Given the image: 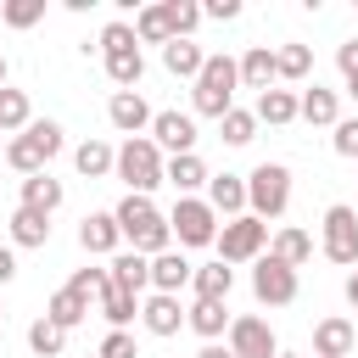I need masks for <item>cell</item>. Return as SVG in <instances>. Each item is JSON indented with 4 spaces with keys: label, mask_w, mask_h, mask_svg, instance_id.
Listing matches in <instances>:
<instances>
[{
    "label": "cell",
    "mask_w": 358,
    "mask_h": 358,
    "mask_svg": "<svg viewBox=\"0 0 358 358\" xmlns=\"http://www.w3.org/2000/svg\"><path fill=\"white\" fill-rule=\"evenodd\" d=\"M117 229H123V241H134L140 257H145V252L162 257V252H168V235H173L168 218H162L145 196H123V201H117Z\"/></svg>",
    "instance_id": "6da1fadb"
},
{
    "label": "cell",
    "mask_w": 358,
    "mask_h": 358,
    "mask_svg": "<svg viewBox=\"0 0 358 358\" xmlns=\"http://www.w3.org/2000/svg\"><path fill=\"white\" fill-rule=\"evenodd\" d=\"M235 84H241V62L207 56V67H201V78H196V112H201V117L235 112Z\"/></svg>",
    "instance_id": "7a4b0ae2"
},
{
    "label": "cell",
    "mask_w": 358,
    "mask_h": 358,
    "mask_svg": "<svg viewBox=\"0 0 358 358\" xmlns=\"http://www.w3.org/2000/svg\"><path fill=\"white\" fill-rule=\"evenodd\" d=\"M246 201H252V218H263V224L280 218L285 201H291V173L280 162H257L252 179H246Z\"/></svg>",
    "instance_id": "3957f363"
},
{
    "label": "cell",
    "mask_w": 358,
    "mask_h": 358,
    "mask_svg": "<svg viewBox=\"0 0 358 358\" xmlns=\"http://www.w3.org/2000/svg\"><path fill=\"white\" fill-rule=\"evenodd\" d=\"M168 229L179 235V246H213L218 241V213L196 196H179L173 213H168Z\"/></svg>",
    "instance_id": "277c9868"
},
{
    "label": "cell",
    "mask_w": 358,
    "mask_h": 358,
    "mask_svg": "<svg viewBox=\"0 0 358 358\" xmlns=\"http://www.w3.org/2000/svg\"><path fill=\"white\" fill-rule=\"evenodd\" d=\"M117 173L129 179V196H145L151 185H162V157H157V140H129L117 151Z\"/></svg>",
    "instance_id": "5b68a950"
},
{
    "label": "cell",
    "mask_w": 358,
    "mask_h": 358,
    "mask_svg": "<svg viewBox=\"0 0 358 358\" xmlns=\"http://www.w3.org/2000/svg\"><path fill=\"white\" fill-rule=\"evenodd\" d=\"M263 241H268V224L252 218V213H241V218H229L218 229V263H246V257L263 252Z\"/></svg>",
    "instance_id": "8992f818"
},
{
    "label": "cell",
    "mask_w": 358,
    "mask_h": 358,
    "mask_svg": "<svg viewBox=\"0 0 358 358\" xmlns=\"http://www.w3.org/2000/svg\"><path fill=\"white\" fill-rule=\"evenodd\" d=\"M252 291H257V302H268V308H285V302H296V268L291 263H280L274 252L257 263V274H252Z\"/></svg>",
    "instance_id": "52a82bcc"
},
{
    "label": "cell",
    "mask_w": 358,
    "mask_h": 358,
    "mask_svg": "<svg viewBox=\"0 0 358 358\" xmlns=\"http://www.w3.org/2000/svg\"><path fill=\"white\" fill-rule=\"evenodd\" d=\"M324 257L330 263H358V213L352 207L324 213Z\"/></svg>",
    "instance_id": "ba28073f"
},
{
    "label": "cell",
    "mask_w": 358,
    "mask_h": 358,
    "mask_svg": "<svg viewBox=\"0 0 358 358\" xmlns=\"http://www.w3.org/2000/svg\"><path fill=\"white\" fill-rule=\"evenodd\" d=\"M229 352H235V358H280L274 330H268L257 313H246V319H235V324H229Z\"/></svg>",
    "instance_id": "9c48e42d"
},
{
    "label": "cell",
    "mask_w": 358,
    "mask_h": 358,
    "mask_svg": "<svg viewBox=\"0 0 358 358\" xmlns=\"http://www.w3.org/2000/svg\"><path fill=\"white\" fill-rule=\"evenodd\" d=\"M151 134H157V145H168L173 157H190V145H196V123H190L185 112H157V117H151Z\"/></svg>",
    "instance_id": "30bf717a"
},
{
    "label": "cell",
    "mask_w": 358,
    "mask_h": 358,
    "mask_svg": "<svg viewBox=\"0 0 358 358\" xmlns=\"http://www.w3.org/2000/svg\"><path fill=\"white\" fill-rule=\"evenodd\" d=\"M106 117H112V129H123L129 140H140V129L151 123V106H145L134 90H117V95H112V106H106Z\"/></svg>",
    "instance_id": "8fae6325"
},
{
    "label": "cell",
    "mask_w": 358,
    "mask_h": 358,
    "mask_svg": "<svg viewBox=\"0 0 358 358\" xmlns=\"http://www.w3.org/2000/svg\"><path fill=\"white\" fill-rule=\"evenodd\" d=\"M190 280H196V268H190L179 252H162V257H151V285H157L162 296H179Z\"/></svg>",
    "instance_id": "7c38bea8"
},
{
    "label": "cell",
    "mask_w": 358,
    "mask_h": 358,
    "mask_svg": "<svg viewBox=\"0 0 358 358\" xmlns=\"http://www.w3.org/2000/svg\"><path fill=\"white\" fill-rule=\"evenodd\" d=\"M162 67H168L173 78H201L207 56H201L196 39H168V45H162Z\"/></svg>",
    "instance_id": "4fadbf2b"
},
{
    "label": "cell",
    "mask_w": 358,
    "mask_h": 358,
    "mask_svg": "<svg viewBox=\"0 0 358 358\" xmlns=\"http://www.w3.org/2000/svg\"><path fill=\"white\" fill-rule=\"evenodd\" d=\"M117 241H123L117 213H90V218L78 224V246H84V252H112Z\"/></svg>",
    "instance_id": "5bb4252c"
},
{
    "label": "cell",
    "mask_w": 358,
    "mask_h": 358,
    "mask_svg": "<svg viewBox=\"0 0 358 358\" xmlns=\"http://www.w3.org/2000/svg\"><path fill=\"white\" fill-rule=\"evenodd\" d=\"M274 78H280V67H274V50H268V45H252V50L241 56V84L263 95V90L274 84Z\"/></svg>",
    "instance_id": "9a60e30c"
},
{
    "label": "cell",
    "mask_w": 358,
    "mask_h": 358,
    "mask_svg": "<svg viewBox=\"0 0 358 358\" xmlns=\"http://www.w3.org/2000/svg\"><path fill=\"white\" fill-rule=\"evenodd\" d=\"M6 162H11L17 173H28V179H34V173H45V162H50V151H45V145H39V140H34L28 129H22V134H17L11 145H6Z\"/></svg>",
    "instance_id": "2e32d148"
},
{
    "label": "cell",
    "mask_w": 358,
    "mask_h": 358,
    "mask_svg": "<svg viewBox=\"0 0 358 358\" xmlns=\"http://www.w3.org/2000/svg\"><path fill=\"white\" fill-rule=\"evenodd\" d=\"M140 319H145V330H151V336H173V330L185 324V313H179V296H162V291H157V296L140 308Z\"/></svg>",
    "instance_id": "e0dca14e"
},
{
    "label": "cell",
    "mask_w": 358,
    "mask_h": 358,
    "mask_svg": "<svg viewBox=\"0 0 358 358\" xmlns=\"http://www.w3.org/2000/svg\"><path fill=\"white\" fill-rule=\"evenodd\" d=\"M291 117H302V101L291 95V90H263L257 95V123H291Z\"/></svg>",
    "instance_id": "ac0fdd59"
},
{
    "label": "cell",
    "mask_w": 358,
    "mask_h": 358,
    "mask_svg": "<svg viewBox=\"0 0 358 358\" xmlns=\"http://www.w3.org/2000/svg\"><path fill=\"white\" fill-rule=\"evenodd\" d=\"M207 207H213V213H241V207H246V179H235V173L207 179Z\"/></svg>",
    "instance_id": "d6986e66"
},
{
    "label": "cell",
    "mask_w": 358,
    "mask_h": 358,
    "mask_svg": "<svg viewBox=\"0 0 358 358\" xmlns=\"http://www.w3.org/2000/svg\"><path fill=\"white\" fill-rule=\"evenodd\" d=\"M313 352H319V358H347V352H352V324H347V319H324V324L313 330Z\"/></svg>",
    "instance_id": "ffe728a7"
},
{
    "label": "cell",
    "mask_w": 358,
    "mask_h": 358,
    "mask_svg": "<svg viewBox=\"0 0 358 358\" xmlns=\"http://www.w3.org/2000/svg\"><path fill=\"white\" fill-rule=\"evenodd\" d=\"M22 207H34V213H56L62 207V185L50 179V173H34V179H22Z\"/></svg>",
    "instance_id": "44dd1931"
},
{
    "label": "cell",
    "mask_w": 358,
    "mask_h": 358,
    "mask_svg": "<svg viewBox=\"0 0 358 358\" xmlns=\"http://www.w3.org/2000/svg\"><path fill=\"white\" fill-rule=\"evenodd\" d=\"M112 285H123V291L140 296V285H151V263H145L140 252H117V257H112Z\"/></svg>",
    "instance_id": "7402d4cb"
},
{
    "label": "cell",
    "mask_w": 358,
    "mask_h": 358,
    "mask_svg": "<svg viewBox=\"0 0 358 358\" xmlns=\"http://www.w3.org/2000/svg\"><path fill=\"white\" fill-rule=\"evenodd\" d=\"M73 162H78V173H84V179H101L106 168H117V151H112L106 140H84V145L73 151Z\"/></svg>",
    "instance_id": "603a6c76"
},
{
    "label": "cell",
    "mask_w": 358,
    "mask_h": 358,
    "mask_svg": "<svg viewBox=\"0 0 358 358\" xmlns=\"http://www.w3.org/2000/svg\"><path fill=\"white\" fill-rule=\"evenodd\" d=\"M11 241H17V246H45V241H50V224H45V213H34V207H17V213H11Z\"/></svg>",
    "instance_id": "cb8c5ba5"
},
{
    "label": "cell",
    "mask_w": 358,
    "mask_h": 358,
    "mask_svg": "<svg viewBox=\"0 0 358 358\" xmlns=\"http://www.w3.org/2000/svg\"><path fill=\"white\" fill-rule=\"evenodd\" d=\"M229 285H235V268H224V263L196 268V302H224V296H229Z\"/></svg>",
    "instance_id": "d4e9b609"
},
{
    "label": "cell",
    "mask_w": 358,
    "mask_h": 358,
    "mask_svg": "<svg viewBox=\"0 0 358 358\" xmlns=\"http://www.w3.org/2000/svg\"><path fill=\"white\" fill-rule=\"evenodd\" d=\"M84 313H90V302L73 291V285H62L56 296H50V308H45V319H56L62 330H73V324H84Z\"/></svg>",
    "instance_id": "484cf974"
},
{
    "label": "cell",
    "mask_w": 358,
    "mask_h": 358,
    "mask_svg": "<svg viewBox=\"0 0 358 358\" xmlns=\"http://www.w3.org/2000/svg\"><path fill=\"white\" fill-rule=\"evenodd\" d=\"M162 179H168L173 190H196V185H207V168H201V157L190 151V157H173V162L162 168Z\"/></svg>",
    "instance_id": "4316f807"
},
{
    "label": "cell",
    "mask_w": 358,
    "mask_h": 358,
    "mask_svg": "<svg viewBox=\"0 0 358 358\" xmlns=\"http://www.w3.org/2000/svg\"><path fill=\"white\" fill-rule=\"evenodd\" d=\"M274 257L296 268V263H308V257H313V241H308L302 229H280V235H274Z\"/></svg>",
    "instance_id": "83f0119b"
},
{
    "label": "cell",
    "mask_w": 358,
    "mask_h": 358,
    "mask_svg": "<svg viewBox=\"0 0 358 358\" xmlns=\"http://www.w3.org/2000/svg\"><path fill=\"white\" fill-rule=\"evenodd\" d=\"M62 341H67V330H62L56 319H34V330H28V347H34L39 358H56V352H62Z\"/></svg>",
    "instance_id": "f1b7e54d"
},
{
    "label": "cell",
    "mask_w": 358,
    "mask_h": 358,
    "mask_svg": "<svg viewBox=\"0 0 358 358\" xmlns=\"http://www.w3.org/2000/svg\"><path fill=\"white\" fill-rule=\"evenodd\" d=\"M134 34H140L145 45H168V39H173L168 11H162V6H145V11H140V22H134Z\"/></svg>",
    "instance_id": "f546056e"
},
{
    "label": "cell",
    "mask_w": 358,
    "mask_h": 358,
    "mask_svg": "<svg viewBox=\"0 0 358 358\" xmlns=\"http://www.w3.org/2000/svg\"><path fill=\"white\" fill-rule=\"evenodd\" d=\"M106 73H112V84H140V73H145L140 45H134V50H112V56H106Z\"/></svg>",
    "instance_id": "4dcf8cb0"
},
{
    "label": "cell",
    "mask_w": 358,
    "mask_h": 358,
    "mask_svg": "<svg viewBox=\"0 0 358 358\" xmlns=\"http://www.w3.org/2000/svg\"><path fill=\"white\" fill-rule=\"evenodd\" d=\"M185 319H190V330H196V336H207V341H213V336L224 330V319H229V313H224V302H196Z\"/></svg>",
    "instance_id": "1f68e13d"
},
{
    "label": "cell",
    "mask_w": 358,
    "mask_h": 358,
    "mask_svg": "<svg viewBox=\"0 0 358 358\" xmlns=\"http://www.w3.org/2000/svg\"><path fill=\"white\" fill-rule=\"evenodd\" d=\"M28 129V95L22 90H0V134Z\"/></svg>",
    "instance_id": "d6a6232c"
},
{
    "label": "cell",
    "mask_w": 358,
    "mask_h": 358,
    "mask_svg": "<svg viewBox=\"0 0 358 358\" xmlns=\"http://www.w3.org/2000/svg\"><path fill=\"white\" fill-rule=\"evenodd\" d=\"M302 117H308V123H336V90H319V84H313V90L302 95Z\"/></svg>",
    "instance_id": "836d02e7"
},
{
    "label": "cell",
    "mask_w": 358,
    "mask_h": 358,
    "mask_svg": "<svg viewBox=\"0 0 358 358\" xmlns=\"http://www.w3.org/2000/svg\"><path fill=\"white\" fill-rule=\"evenodd\" d=\"M162 11H168V28H173V39H190V28L201 22V6H190V0H168Z\"/></svg>",
    "instance_id": "e575fe53"
},
{
    "label": "cell",
    "mask_w": 358,
    "mask_h": 358,
    "mask_svg": "<svg viewBox=\"0 0 358 358\" xmlns=\"http://www.w3.org/2000/svg\"><path fill=\"white\" fill-rule=\"evenodd\" d=\"M274 67H280V78H308L313 56H308V45H285V50H274Z\"/></svg>",
    "instance_id": "d590c367"
},
{
    "label": "cell",
    "mask_w": 358,
    "mask_h": 358,
    "mask_svg": "<svg viewBox=\"0 0 358 358\" xmlns=\"http://www.w3.org/2000/svg\"><path fill=\"white\" fill-rule=\"evenodd\" d=\"M218 123H224V140H229V145H246V140L257 134V112H241V106H235V112H224Z\"/></svg>",
    "instance_id": "8d00e7d4"
},
{
    "label": "cell",
    "mask_w": 358,
    "mask_h": 358,
    "mask_svg": "<svg viewBox=\"0 0 358 358\" xmlns=\"http://www.w3.org/2000/svg\"><path fill=\"white\" fill-rule=\"evenodd\" d=\"M101 313H106V319H112V324L123 330V324L134 319V291H123V285H112V291L101 296Z\"/></svg>",
    "instance_id": "74e56055"
},
{
    "label": "cell",
    "mask_w": 358,
    "mask_h": 358,
    "mask_svg": "<svg viewBox=\"0 0 358 358\" xmlns=\"http://www.w3.org/2000/svg\"><path fill=\"white\" fill-rule=\"evenodd\" d=\"M73 291H78L84 302H90V296H106V291H112V268H78V274H73Z\"/></svg>",
    "instance_id": "f35d334b"
},
{
    "label": "cell",
    "mask_w": 358,
    "mask_h": 358,
    "mask_svg": "<svg viewBox=\"0 0 358 358\" xmlns=\"http://www.w3.org/2000/svg\"><path fill=\"white\" fill-rule=\"evenodd\" d=\"M39 17H45V0H11V6H6V22H11V28H34Z\"/></svg>",
    "instance_id": "ab89813d"
},
{
    "label": "cell",
    "mask_w": 358,
    "mask_h": 358,
    "mask_svg": "<svg viewBox=\"0 0 358 358\" xmlns=\"http://www.w3.org/2000/svg\"><path fill=\"white\" fill-rule=\"evenodd\" d=\"M134 39H140V34H134L129 22H106V28H101V50H106V56H112V50H134Z\"/></svg>",
    "instance_id": "60d3db41"
},
{
    "label": "cell",
    "mask_w": 358,
    "mask_h": 358,
    "mask_svg": "<svg viewBox=\"0 0 358 358\" xmlns=\"http://www.w3.org/2000/svg\"><path fill=\"white\" fill-rule=\"evenodd\" d=\"M101 358H140V347H134L129 330H112V336L101 341Z\"/></svg>",
    "instance_id": "b9f144b4"
},
{
    "label": "cell",
    "mask_w": 358,
    "mask_h": 358,
    "mask_svg": "<svg viewBox=\"0 0 358 358\" xmlns=\"http://www.w3.org/2000/svg\"><path fill=\"white\" fill-rule=\"evenodd\" d=\"M28 134H34V140H39V145H45V151H50V157H56V151H62V129H56V123H50V117H39V123H28Z\"/></svg>",
    "instance_id": "7bdbcfd3"
},
{
    "label": "cell",
    "mask_w": 358,
    "mask_h": 358,
    "mask_svg": "<svg viewBox=\"0 0 358 358\" xmlns=\"http://www.w3.org/2000/svg\"><path fill=\"white\" fill-rule=\"evenodd\" d=\"M336 151H341V157H358V117L336 123Z\"/></svg>",
    "instance_id": "ee69618b"
},
{
    "label": "cell",
    "mask_w": 358,
    "mask_h": 358,
    "mask_svg": "<svg viewBox=\"0 0 358 358\" xmlns=\"http://www.w3.org/2000/svg\"><path fill=\"white\" fill-rule=\"evenodd\" d=\"M336 62H341V73H347V78H358V39H347V45L336 50Z\"/></svg>",
    "instance_id": "f6af8a7d"
},
{
    "label": "cell",
    "mask_w": 358,
    "mask_h": 358,
    "mask_svg": "<svg viewBox=\"0 0 358 358\" xmlns=\"http://www.w3.org/2000/svg\"><path fill=\"white\" fill-rule=\"evenodd\" d=\"M201 17H241V0H207Z\"/></svg>",
    "instance_id": "bcb514c9"
},
{
    "label": "cell",
    "mask_w": 358,
    "mask_h": 358,
    "mask_svg": "<svg viewBox=\"0 0 358 358\" xmlns=\"http://www.w3.org/2000/svg\"><path fill=\"white\" fill-rule=\"evenodd\" d=\"M11 274H17V263H11V252H6V246H0V285H6V280H11Z\"/></svg>",
    "instance_id": "7dc6e473"
},
{
    "label": "cell",
    "mask_w": 358,
    "mask_h": 358,
    "mask_svg": "<svg viewBox=\"0 0 358 358\" xmlns=\"http://www.w3.org/2000/svg\"><path fill=\"white\" fill-rule=\"evenodd\" d=\"M196 358H235V352H224V347H201Z\"/></svg>",
    "instance_id": "c3c4849f"
},
{
    "label": "cell",
    "mask_w": 358,
    "mask_h": 358,
    "mask_svg": "<svg viewBox=\"0 0 358 358\" xmlns=\"http://www.w3.org/2000/svg\"><path fill=\"white\" fill-rule=\"evenodd\" d=\"M347 302H352V308H358V274H352V280H347Z\"/></svg>",
    "instance_id": "681fc988"
},
{
    "label": "cell",
    "mask_w": 358,
    "mask_h": 358,
    "mask_svg": "<svg viewBox=\"0 0 358 358\" xmlns=\"http://www.w3.org/2000/svg\"><path fill=\"white\" fill-rule=\"evenodd\" d=\"M347 95H352V101H358V78H347Z\"/></svg>",
    "instance_id": "f907efd6"
},
{
    "label": "cell",
    "mask_w": 358,
    "mask_h": 358,
    "mask_svg": "<svg viewBox=\"0 0 358 358\" xmlns=\"http://www.w3.org/2000/svg\"><path fill=\"white\" fill-rule=\"evenodd\" d=\"M0 90H6V56H0Z\"/></svg>",
    "instance_id": "816d5d0a"
},
{
    "label": "cell",
    "mask_w": 358,
    "mask_h": 358,
    "mask_svg": "<svg viewBox=\"0 0 358 358\" xmlns=\"http://www.w3.org/2000/svg\"><path fill=\"white\" fill-rule=\"evenodd\" d=\"M280 358H296V352H280Z\"/></svg>",
    "instance_id": "f5cc1de1"
}]
</instances>
